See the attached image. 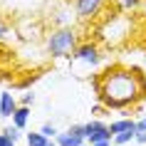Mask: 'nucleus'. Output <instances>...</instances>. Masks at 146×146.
I'll return each mask as SVG.
<instances>
[{
  "mask_svg": "<svg viewBox=\"0 0 146 146\" xmlns=\"http://www.w3.org/2000/svg\"><path fill=\"white\" fill-rule=\"evenodd\" d=\"M94 92L107 109H129L146 97V77L139 69L109 67L99 79H94Z\"/></svg>",
  "mask_w": 146,
  "mask_h": 146,
  "instance_id": "nucleus-1",
  "label": "nucleus"
},
{
  "mask_svg": "<svg viewBox=\"0 0 146 146\" xmlns=\"http://www.w3.org/2000/svg\"><path fill=\"white\" fill-rule=\"evenodd\" d=\"M74 47H77V32L67 25L52 30L50 37H47V52L52 57H69Z\"/></svg>",
  "mask_w": 146,
  "mask_h": 146,
  "instance_id": "nucleus-2",
  "label": "nucleus"
},
{
  "mask_svg": "<svg viewBox=\"0 0 146 146\" xmlns=\"http://www.w3.org/2000/svg\"><path fill=\"white\" fill-rule=\"evenodd\" d=\"M107 0H74V13L79 20H92L104 10Z\"/></svg>",
  "mask_w": 146,
  "mask_h": 146,
  "instance_id": "nucleus-3",
  "label": "nucleus"
},
{
  "mask_svg": "<svg viewBox=\"0 0 146 146\" xmlns=\"http://www.w3.org/2000/svg\"><path fill=\"white\" fill-rule=\"evenodd\" d=\"M74 62H84V64H97L99 62V47L94 42H84V45H77L69 54Z\"/></svg>",
  "mask_w": 146,
  "mask_h": 146,
  "instance_id": "nucleus-4",
  "label": "nucleus"
},
{
  "mask_svg": "<svg viewBox=\"0 0 146 146\" xmlns=\"http://www.w3.org/2000/svg\"><path fill=\"white\" fill-rule=\"evenodd\" d=\"M84 134L89 144H97V141H107L111 139V131H109V124L99 121V119H92L89 124H84Z\"/></svg>",
  "mask_w": 146,
  "mask_h": 146,
  "instance_id": "nucleus-5",
  "label": "nucleus"
},
{
  "mask_svg": "<svg viewBox=\"0 0 146 146\" xmlns=\"http://www.w3.org/2000/svg\"><path fill=\"white\" fill-rule=\"evenodd\" d=\"M15 109H17V99H15V94L3 92V94H0V116H3V119H10Z\"/></svg>",
  "mask_w": 146,
  "mask_h": 146,
  "instance_id": "nucleus-6",
  "label": "nucleus"
},
{
  "mask_svg": "<svg viewBox=\"0 0 146 146\" xmlns=\"http://www.w3.org/2000/svg\"><path fill=\"white\" fill-rule=\"evenodd\" d=\"M25 141H27V146H57V139L45 136L42 131H32V134H25Z\"/></svg>",
  "mask_w": 146,
  "mask_h": 146,
  "instance_id": "nucleus-7",
  "label": "nucleus"
},
{
  "mask_svg": "<svg viewBox=\"0 0 146 146\" xmlns=\"http://www.w3.org/2000/svg\"><path fill=\"white\" fill-rule=\"evenodd\" d=\"M13 126H17V129H25L27 126V121H30V107H25V104H17V109L13 111Z\"/></svg>",
  "mask_w": 146,
  "mask_h": 146,
  "instance_id": "nucleus-8",
  "label": "nucleus"
},
{
  "mask_svg": "<svg viewBox=\"0 0 146 146\" xmlns=\"http://www.w3.org/2000/svg\"><path fill=\"white\" fill-rule=\"evenodd\" d=\"M84 141H87L84 136L69 134V131H62V134H57V146H82Z\"/></svg>",
  "mask_w": 146,
  "mask_h": 146,
  "instance_id": "nucleus-9",
  "label": "nucleus"
},
{
  "mask_svg": "<svg viewBox=\"0 0 146 146\" xmlns=\"http://www.w3.org/2000/svg\"><path fill=\"white\" fill-rule=\"evenodd\" d=\"M131 126H136V121L129 119V116H124V119H116V121L109 124V131H111V136H116V134H121V131L131 129Z\"/></svg>",
  "mask_w": 146,
  "mask_h": 146,
  "instance_id": "nucleus-10",
  "label": "nucleus"
},
{
  "mask_svg": "<svg viewBox=\"0 0 146 146\" xmlns=\"http://www.w3.org/2000/svg\"><path fill=\"white\" fill-rule=\"evenodd\" d=\"M111 141H114V146H126V144H131V141H136V126H131V129L111 136Z\"/></svg>",
  "mask_w": 146,
  "mask_h": 146,
  "instance_id": "nucleus-11",
  "label": "nucleus"
},
{
  "mask_svg": "<svg viewBox=\"0 0 146 146\" xmlns=\"http://www.w3.org/2000/svg\"><path fill=\"white\" fill-rule=\"evenodd\" d=\"M40 131H42L45 136H50V139H57V134H60V131L54 129L52 124H42V126H40Z\"/></svg>",
  "mask_w": 146,
  "mask_h": 146,
  "instance_id": "nucleus-12",
  "label": "nucleus"
},
{
  "mask_svg": "<svg viewBox=\"0 0 146 146\" xmlns=\"http://www.w3.org/2000/svg\"><path fill=\"white\" fill-rule=\"evenodd\" d=\"M116 3H119V8H121V10H134V8H139L141 0H116Z\"/></svg>",
  "mask_w": 146,
  "mask_h": 146,
  "instance_id": "nucleus-13",
  "label": "nucleus"
},
{
  "mask_svg": "<svg viewBox=\"0 0 146 146\" xmlns=\"http://www.w3.org/2000/svg\"><path fill=\"white\" fill-rule=\"evenodd\" d=\"M15 144H17V141L10 136L8 131H3V134H0V146H15Z\"/></svg>",
  "mask_w": 146,
  "mask_h": 146,
  "instance_id": "nucleus-14",
  "label": "nucleus"
},
{
  "mask_svg": "<svg viewBox=\"0 0 146 146\" xmlns=\"http://www.w3.org/2000/svg\"><path fill=\"white\" fill-rule=\"evenodd\" d=\"M8 35H10V30H8V23H5V20L0 17V42H3V40H8Z\"/></svg>",
  "mask_w": 146,
  "mask_h": 146,
  "instance_id": "nucleus-15",
  "label": "nucleus"
},
{
  "mask_svg": "<svg viewBox=\"0 0 146 146\" xmlns=\"http://www.w3.org/2000/svg\"><path fill=\"white\" fill-rule=\"evenodd\" d=\"M32 102H35V94L32 92H25L23 99H20V104H25V107H32Z\"/></svg>",
  "mask_w": 146,
  "mask_h": 146,
  "instance_id": "nucleus-16",
  "label": "nucleus"
},
{
  "mask_svg": "<svg viewBox=\"0 0 146 146\" xmlns=\"http://www.w3.org/2000/svg\"><path fill=\"white\" fill-rule=\"evenodd\" d=\"M139 131H146V116H141V119L136 121V134Z\"/></svg>",
  "mask_w": 146,
  "mask_h": 146,
  "instance_id": "nucleus-17",
  "label": "nucleus"
},
{
  "mask_svg": "<svg viewBox=\"0 0 146 146\" xmlns=\"http://www.w3.org/2000/svg\"><path fill=\"white\" fill-rule=\"evenodd\" d=\"M136 144H146V131H139L136 134Z\"/></svg>",
  "mask_w": 146,
  "mask_h": 146,
  "instance_id": "nucleus-18",
  "label": "nucleus"
},
{
  "mask_svg": "<svg viewBox=\"0 0 146 146\" xmlns=\"http://www.w3.org/2000/svg\"><path fill=\"white\" fill-rule=\"evenodd\" d=\"M92 146H111V139H107V141H97V144H92Z\"/></svg>",
  "mask_w": 146,
  "mask_h": 146,
  "instance_id": "nucleus-19",
  "label": "nucleus"
},
{
  "mask_svg": "<svg viewBox=\"0 0 146 146\" xmlns=\"http://www.w3.org/2000/svg\"><path fill=\"white\" fill-rule=\"evenodd\" d=\"M82 146H92V144H89V141H84V144H82Z\"/></svg>",
  "mask_w": 146,
  "mask_h": 146,
  "instance_id": "nucleus-20",
  "label": "nucleus"
}]
</instances>
